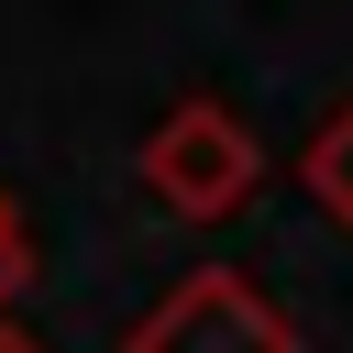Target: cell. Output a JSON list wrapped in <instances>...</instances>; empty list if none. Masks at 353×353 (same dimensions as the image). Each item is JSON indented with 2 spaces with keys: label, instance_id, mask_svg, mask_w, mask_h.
Returning <instances> with one entry per match:
<instances>
[{
  "label": "cell",
  "instance_id": "cell-3",
  "mask_svg": "<svg viewBox=\"0 0 353 353\" xmlns=\"http://www.w3.org/2000/svg\"><path fill=\"white\" fill-rule=\"evenodd\" d=\"M298 188H309V210H320V221H342V232H353V99L298 143Z\"/></svg>",
  "mask_w": 353,
  "mask_h": 353
},
{
  "label": "cell",
  "instance_id": "cell-1",
  "mask_svg": "<svg viewBox=\"0 0 353 353\" xmlns=\"http://www.w3.org/2000/svg\"><path fill=\"white\" fill-rule=\"evenodd\" d=\"M132 176H143V199H154L165 221H232V210L265 188V143H254L243 110H221V99H176V110L143 132Z\"/></svg>",
  "mask_w": 353,
  "mask_h": 353
},
{
  "label": "cell",
  "instance_id": "cell-5",
  "mask_svg": "<svg viewBox=\"0 0 353 353\" xmlns=\"http://www.w3.org/2000/svg\"><path fill=\"white\" fill-rule=\"evenodd\" d=\"M0 353H33V342H22V331H0Z\"/></svg>",
  "mask_w": 353,
  "mask_h": 353
},
{
  "label": "cell",
  "instance_id": "cell-4",
  "mask_svg": "<svg viewBox=\"0 0 353 353\" xmlns=\"http://www.w3.org/2000/svg\"><path fill=\"white\" fill-rule=\"evenodd\" d=\"M22 287H33V243H22V221H11V232H0V331H11Z\"/></svg>",
  "mask_w": 353,
  "mask_h": 353
},
{
  "label": "cell",
  "instance_id": "cell-2",
  "mask_svg": "<svg viewBox=\"0 0 353 353\" xmlns=\"http://www.w3.org/2000/svg\"><path fill=\"white\" fill-rule=\"evenodd\" d=\"M121 353H298V331H287V309H276L254 276L199 265V276H176V287L132 320Z\"/></svg>",
  "mask_w": 353,
  "mask_h": 353
},
{
  "label": "cell",
  "instance_id": "cell-6",
  "mask_svg": "<svg viewBox=\"0 0 353 353\" xmlns=\"http://www.w3.org/2000/svg\"><path fill=\"white\" fill-rule=\"evenodd\" d=\"M0 232H11V199H0Z\"/></svg>",
  "mask_w": 353,
  "mask_h": 353
}]
</instances>
